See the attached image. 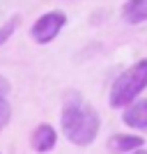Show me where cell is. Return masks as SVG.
<instances>
[{
  "label": "cell",
  "mask_w": 147,
  "mask_h": 154,
  "mask_svg": "<svg viewBox=\"0 0 147 154\" xmlns=\"http://www.w3.org/2000/svg\"><path fill=\"white\" fill-rule=\"evenodd\" d=\"M122 16L127 23L138 26L147 21V0H127L122 7Z\"/></svg>",
  "instance_id": "6"
},
{
  "label": "cell",
  "mask_w": 147,
  "mask_h": 154,
  "mask_svg": "<svg viewBox=\"0 0 147 154\" xmlns=\"http://www.w3.org/2000/svg\"><path fill=\"white\" fill-rule=\"evenodd\" d=\"M101 120L87 101L81 99V94H69L62 106V131L67 140H71L78 147H85L99 136Z\"/></svg>",
  "instance_id": "1"
},
{
  "label": "cell",
  "mask_w": 147,
  "mask_h": 154,
  "mask_svg": "<svg viewBox=\"0 0 147 154\" xmlns=\"http://www.w3.org/2000/svg\"><path fill=\"white\" fill-rule=\"evenodd\" d=\"M129 154H147V149H140V147H138V149H133V152H129Z\"/></svg>",
  "instance_id": "11"
},
{
  "label": "cell",
  "mask_w": 147,
  "mask_h": 154,
  "mask_svg": "<svg viewBox=\"0 0 147 154\" xmlns=\"http://www.w3.org/2000/svg\"><path fill=\"white\" fill-rule=\"evenodd\" d=\"M145 88H147V58L136 62L133 67H129L127 71H122L115 78L108 94V101L113 108H127L131 101H136V97Z\"/></svg>",
  "instance_id": "2"
},
{
  "label": "cell",
  "mask_w": 147,
  "mask_h": 154,
  "mask_svg": "<svg viewBox=\"0 0 147 154\" xmlns=\"http://www.w3.org/2000/svg\"><path fill=\"white\" fill-rule=\"evenodd\" d=\"M124 124L131 129H138V131H147V99L131 101V106H127Z\"/></svg>",
  "instance_id": "5"
},
{
  "label": "cell",
  "mask_w": 147,
  "mask_h": 154,
  "mask_svg": "<svg viewBox=\"0 0 147 154\" xmlns=\"http://www.w3.org/2000/svg\"><path fill=\"white\" fill-rule=\"evenodd\" d=\"M7 90H9V83H7V81H5V78H2V76H0V94H2V97H5V94H7Z\"/></svg>",
  "instance_id": "10"
},
{
  "label": "cell",
  "mask_w": 147,
  "mask_h": 154,
  "mask_svg": "<svg viewBox=\"0 0 147 154\" xmlns=\"http://www.w3.org/2000/svg\"><path fill=\"white\" fill-rule=\"evenodd\" d=\"M64 23H67L64 12L53 9V12H46L44 16H39V19L35 21L30 35H32V39H35L37 44H48V42H53V39L60 35V30L64 28Z\"/></svg>",
  "instance_id": "3"
},
{
  "label": "cell",
  "mask_w": 147,
  "mask_h": 154,
  "mask_svg": "<svg viewBox=\"0 0 147 154\" xmlns=\"http://www.w3.org/2000/svg\"><path fill=\"white\" fill-rule=\"evenodd\" d=\"M55 140H58V134L51 124H39L30 136V145L35 152H51L55 147Z\"/></svg>",
  "instance_id": "4"
},
{
  "label": "cell",
  "mask_w": 147,
  "mask_h": 154,
  "mask_svg": "<svg viewBox=\"0 0 147 154\" xmlns=\"http://www.w3.org/2000/svg\"><path fill=\"white\" fill-rule=\"evenodd\" d=\"M16 26H19V19H9L5 26L0 28V44H5L7 37H12V32H14V28H16Z\"/></svg>",
  "instance_id": "9"
},
{
  "label": "cell",
  "mask_w": 147,
  "mask_h": 154,
  "mask_svg": "<svg viewBox=\"0 0 147 154\" xmlns=\"http://www.w3.org/2000/svg\"><path fill=\"white\" fill-rule=\"evenodd\" d=\"M142 138L140 136H124V134H117L110 138L108 143V149L110 152H115V154H129V152H133V149L142 147Z\"/></svg>",
  "instance_id": "7"
},
{
  "label": "cell",
  "mask_w": 147,
  "mask_h": 154,
  "mask_svg": "<svg viewBox=\"0 0 147 154\" xmlns=\"http://www.w3.org/2000/svg\"><path fill=\"white\" fill-rule=\"evenodd\" d=\"M9 117H12V108H9V101H7L5 97L0 94V129H5V127H7Z\"/></svg>",
  "instance_id": "8"
}]
</instances>
